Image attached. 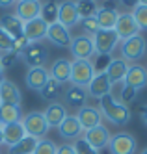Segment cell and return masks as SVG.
Masks as SVG:
<instances>
[{
	"label": "cell",
	"instance_id": "30",
	"mask_svg": "<svg viewBox=\"0 0 147 154\" xmlns=\"http://www.w3.org/2000/svg\"><path fill=\"white\" fill-rule=\"evenodd\" d=\"M36 145H37V139H36V137L24 136V137L17 143V145L9 147L8 150H9V154H32L34 149H36Z\"/></svg>",
	"mask_w": 147,
	"mask_h": 154
},
{
	"label": "cell",
	"instance_id": "19",
	"mask_svg": "<svg viewBox=\"0 0 147 154\" xmlns=\"http://www.w3.org/2000/svg\"><path fill=\"white\" fill-rule=\"evenodd\" d=\"M127 69H129V63L123 60V58H112V61L108 63V67H106V76H108V80L110 84L114 85V84H121L123 80H125V74H127Z\"/></svg>",
	"mask_w": 147,
	"mask_h": 154
},
{
	"label": "cell",
	"instance_id": "36",
	"mask_svg": "<svg viewBox=\"0 0 147 154\" xmlns=\"http://www.w3.org/2000/svg\"><path fill=\"white\" fill-rule=\"evenodd\" d=\"M11 50H13V37L0 28V52L6 54V52H11Z\"/></svg>",
	"mask_w": 147,
	"mask_h": 154
},
{
	"label": "cell",
	"instance_id": "14",
	"mask_svg": "<svg viewBox=\"0 0 147 154\" xmlns=\"http://www.w3.org/2000/svg\"><path fill=\"white\" fill-rule=\"evenodd\" d=\"M88 89V95L91 98H103L104 95L112 93V84L108 80L106 72H95V76L91 78V82H89V85L86 87Z\"/></svg>",
	"mask_w": 147,
	"mask_h": 154
},
{
	"label": "cell",
	"instance_id": "34",
	"mask_svg": "<svg viewBox=\"0 0 147 154\" xmlns=\"http://www.w3.org/2000/svg\"><path fill=\"white\" fill-rule=\"evenodd\" d=\"M132 19L136 20V24L140 30H147V6L138 4L132 9Z\"/></svg>",
	"mask_w": 147,
	"mask_h": 154
},
{
	"label": "cell",
	"instance_id": "3",
	"mask_svg": "<svg viewBox=\"0 0 147 154\" xmlns=\"http://www.w3.org/2000/svg\"><path fill=\"white\" fill-rule=\"evenodd\" d=\"M93 76H95V71L89 60H73L71 61V78H69L71 85H78L86 89Z\"/></svg>",
	"mask_w": 147,
	"mask_h": 154
},
{
	"label": "cell",
	"instance_id": "1",
	"mask_svg": "<svg viewBox=\"0 0 147 154\" xmlns=\"http://www.w3.org/2000/svg\"><path fill=\"white\" fill-rule=\"evenodd\" d=\"M99 112L103 113V117H106L112 125L116 126H125L130 121V109L129 106L121 104L119 100H116L114 95L108 93L99 100Z\"/></svg>",
	"mask_w": 147,
	"mask_h": 154
},
{
	"label": "cell",
	"instance_id": "6",
	"mask_svg": "<svg viewBox=\"0 0 147 154\" xmlns=\"http://www.w3.org/2000/svg\"><path fill=\"white\" fill-rule=\"evenodd\" d=\"M19 58L24 61L30 69L45 67V61H47V58H49V50H47V47H45L41 41H37V43H30V45L21 52Z\"/></svg>",
	"mask_w": 147,
	"mask_h": 154
},
{
	"label": "cell",
	"instance_id": "48",
	"mask_svg": "<svg viewBox=\"0 0 147 154\" xmlns=\"http://www.w3.org/2000/svg\"><path fill=\"white\" fill-rule=\"evenodd\" d=\"M138 2H140L142 6H147V0H138Z\"/></svg>",
	"mask_w": 147,
	"mask_h": 154
},
{
	"label": "cell",
	"instance_id": "46",
	"mask_svg": "<svg viewBox=\"0 0 147 154\" xmlns=\"http://www.w3.org/2000/svg\"><path fill=\"white\" fill-rule=\"evenodd\" d=\"M140 117H142V121H143V125L147 126V106H142V108H140Z\"/></svg>",
	"mask_w": 147,
	"mask_h": 154
},
{
	"label": "cell",
	"instance_id": "45",
	"mask_svg": "<svg viewBox=\"0 0 147 154\" xmlns=\"http://www.w3.org/2000/svg\"><path fill=\"white\" fill-rule=\"evenodd\" d=\"M101 8H104V9H117L116 8V0H103V6Z\"/></svg>",
	"mask_w": 147,
	"mask_h": 154
},
{
	"label": "cell",
	"instance_id": "23",
	"mask_svg": "<svg viewBox=\"0 0 147 154\" xmlns=\"http://www.w3.org/2000/svg\"><path fill=\"white\" fill-rule=\"evenodd\" d=\"M50 78L49 71L45 67H36V69H28L26 72V85L28 89H34V91H41V87L47 84V80Z\"/></svg>",
	"mask_w": 147,
	"mask_h": 154
},
{
	"label": "cell",
	"instance_id": "33",
	"mask_svg": "<svg viewBox=\"0 0 147 154\" xmlns=\"http://www.w3.org/2000/svg\"><path fill=\"white\" fill-rule=\"evenodd\" d=\"M56 150H58L56 143L47 139V137H43V139H37V145H36L32 154H56Z\"/></svg>",
	"mask_w": 147,
	"mask_h": 154
},
{
	"label": "cell",
	"instance_id": "44",
	"mask_svg": "<svg viewBox=\"0 0 147 154\" xmlns=\"http://www.w3.org/2000/svg\"><path fill=\"white\" fill-rule=\"evenodd\" d=\"M17 4V0H0V8L2 9H8V8H13Z\"/></svg>",
	"mask_w": 147,
	"mask_h": 154
},
{
	"label": "cell",
	"instance_id": "16",
	"mask_svg": "<svg viewBox=\"0 0 147 154\" xmlns=\"http://www.w3.org/2000/svg\"><path fill=\"white\" fill-rule=\"evenodd\" d=\"M47 30H49V24L45 23L41 17H37V19H34V20L24 23L22 35H24L30 43H37V41H41V39L47 37Z\"/></svg>",
	"mask_w": 147,
	"mask_h": 154
},
{
	"label": "cell",
	"instance_id": "12",
	"mask_svg": "<svg viewBox=\"0 0 147 154\" xmlns=\"http://www.w3.org/2000/svg\"><path fill=\"white\" fill-rule=\"evenodd\" d=\"M125 85L132 87V89H143V87H147V69L142 67V65L134 63V65H129L127 69V74H125Z\"/></svg>",
	"mask_w": 147,
	"mask_h": 154
},
{
	"label": "cell",
	"instance_id": "51",
	"mask_svg": "<svg viewBox=\"0 0 147 154\" xmlns=\"http://www.w3.org/2000/svg\"><path fill=\"white\" fill-rule=\"evenodd\" d=\"M2 71H4V69H2V61H0V72H2Z\"/></svg>",
	"mask_w": 147,
	"mask_h": 154
},
{
	"label": "cell",
	"instance_id": "13",
	"mask_svg": "<svg viewBox=\"0 0 147 154\" xmlns=\"http://www.w3.org/2000/svg\"><path fill=\"white\" fill-rule=\"evenodd\" d=\"M39 13H41V2L39 0H17L15 15L22 20V23H28V20L37 19Z\"/></svg>",
	"mask_w": 147,
	"mask_h": 154
},
{
	"label": "cell",
	"instance_id": "18",
	"mask_svg": "<svg viewBox=\"0 0 147 154\" xmlns=\"http://www.w3.org/2000/svg\"><path fill=\"white\" fill-rule=\"evenodd\" d=\"M58 132H60V136H62L65 141H75V139L80 137L82 126H80V123H78L76 115H67V117L63 119V123L58 126Z\"/></svg>",
	"mask_w": 147,
	"mask_h": 154
},
{
	"label": "cell",
	"instance_id": "11",
	"mask_svg": "<svg viewBox=\"0 0 147 154\" xmlns=\"http://www.w3.org/2000/svg\"><path fill=\"white\" fill-rule=\"evenodd\" d=\"M76 119L80 123L82 130H86V132L99 126V125H103V113L93 106H82L76 113Z\"/></svg>",
	"mask_w": 147,
	"mask_h": 154
},
{
	"label": "cell",
	"instance_id": "32",
	"mask_svg": "<svg viewBox=\"0 0 147 154\" xmlns=\"http://www.w3.org/2000/svg\"><path fill=\"white\" fill-rule=\"evenodd\" d=\"M97 2L95 0H78L76 2V11H78V17L80 19H86V17H93L97 13Z\"/></svg>",
	"mask_w": 147,
	"mask_h": 154
},
{
	"label": "cell",
	"instance_id": "10",
	"mask_svg": "<svg viewBox=\"0 0 147 154\" xmlns=\"http://www.w3.org/2000/svg\"><path fill=\"white\" fill-rule=\"evenodd\" d=\"M114 32L117 34L119 41H125V39H129L132 35L140 34V28L136 24V20L132 19V13H119V19H117V23H116Z\"/></svg>",
	"mask_w": 147,
	"mask_h": 154
},
{
	"label": "cell",
	"instance_id": "39",
	"mask_svg": "<svg viewBox=\"0 0 147 154\" xmlns=\"http://www.w3.org/2000/svg\"><path fill=\"white\" fill-rule=\"evenodd\" d=\"M110 61H112V58H110V56H103V54H97L95 63H91V65H93V71H95V72H104Z\"/></svg>",
	"mask_w": 147,
	"mask_h": 154
},
{
	"label": "cell",
	"instance_id": "38",
	"mask_svg": "<svg viewBox=\"0 0 147 154\" xmlns=\"http://www.w3.org/2000/svg\"><path fill=\"white\" fill-rule=\"evenodd\" d=\"M80 24H82V30L86 32L88 35H93L95 32L99 30V24H97V19H95V15H93V17L80 19Z\"/></svg>",
	"mask_w": 147,
	"mask_h": 154
},
{
	"label": "cell",
	"instance_id": "41",
	"mask_svg": "<svg viewBox=\"0 0 147 154\" xmlns=\"http://www.w3.org/2000/svg\"><path fill=\"white\" fill-rule=\"evenodd\" d=\"M19 56L13 52H6V54H0V61H2V69H9V67H13V65L17 63Z\"/></svg>",
	"mask_w": 147,
	"mask_h": 154
},
{
	"label": "cell",
	"instance_id": "49",
	"mask_svg": "<svg viewBox=\"0 0 147 154\" xmlns=\"http://www.w3.org/2000/svg\"><path fill=\"white\" fill-rule=\"evenodd\" d=\"M2 82H4V74H2V72H0V84H2Z\"/></svg>",
	"mask_w": 147,
	"mask_h": 154
},
{
	"label": "cell",
	"instance_id": "31",
	"mask_svg": "<svg viewBox=\"0 0 147 154\" xmlns=\"http://www.w3.org/2000/svg\"><path fill=\"white\" fill-rule=\"evenodd\" d=\"M39 93H41V97L45 98V100H58V97L62 93V84L56 82L54 78H49L47 84L41 87Z\"/></svg>",
	"mask_w": 147,
	"mask_h": 154
},
{
	"label": "cell",
	"instance_id": "37",
	"mask_svg": "<svg viewBox=\"0 0 147 154\" xmlns=\"http://www.w3.org/2000/svg\"><path fill=\"white\" fill-rule=\"evenodd\" d=\"M136 95H138L136 89H132V87H129V85H123L121 95H119V102L127 106V104H130V102L136 100Z\"/></svg>",
	"mask_w": 147,
	"mask_h": 154
},
{
	"label": "cell",
	"instance_id": "22",
	"mask_svg": "<svg viewBox=\"0 0 147 154\" xmlns=\"http://www.w3.org/2000/svg\"><path fill=\"white\" fill-rule=\"evenodd\" d=\"M24 136H26V132H24L22 123H6V125H2V137H4V143L8 147L17 145Z\"/></svg>",
	"mask_w": 147,
	"mask_h": 154
},
{
	"label": "cell",
	"instance_id": "17",
	"mask_svg": "<svg viewBox=\"0 0 147 154\" xmlns=\"http://www.w3.org/2000/svg\"><path fill=\"white\" fill-rule=\"evenodd\" d=\"M47 39L52 43V45L60 47V48H65L71 45V34L65 26H62L60 23H52L49 24V30H47Z\"/></svg>",
	"mask_w": 147,
	"mask_h": 154
},
{
	"label": "cell",
	"instance_id": "28",
	"mask_svg": "<svg viewBox=\"0 0 147 154\" xmlns=\"http://www.w3.org/2000/svg\"><path fill=\"white\" fill-rule=\"evenodd\" d=\"M0 28L11 37H17V35H22V30H24V23L17 17V15H2L0 17Z\"/></svg>",
	"mask_w": 147,
	"mask_h": 154
},
{
	"label": "cell",
	"instance_id": "5",
	"mask_svg": "<svg viewBox=\"0 0 147 154\" xmlns=\"http://www.w3.org/2000/svg\"><path fill=\"white\" fill-rule=\"evenodd\" d=\"M91 39H93L95 54H103V56H110L121 43L114 30H97Z\"/></svg>",
	"mask_w": 147,
	"mask_h": 154
},
{
	"label": "cell",
	"instance_id": "21",
	"mask_svg": "<svg viewBox=\"0 0 147 154\" xmlns=\"http://www.w3.org/2000/svg\"><path fill=\"white\" fill-rule=\"evenodd\" d=\"M21 89L11 80L4 78V82L0 84V104H21Z\"/></svg>",
	"mask_w": 147,
	"mask_h": 154
},
{
	"label": "cell",
	"instance_id": "8",
	"mask_svg": "<svg viewBox=\"0 0 147 154\" xmlns=\"http://www.w3.org/2000/svg\"><path fill=\"white\" fill-rule=\"evenodd\" d=\"M69 48H71V54H73L75 60H91V56L95 54L91 35H76V37H73Z\"/></svg>",
	"mask_w": 147,
	"mask_h": 154
},
{
	"label": "cell",
	"instance_id": "2",
	"mask_svg": "<svg viewBox=\"0 0 147 154\" xmlns=\"http://www.w3.org/2000/svg\"><path fill=\"white\" fill-rule=\"evenodd\" d=\"M119 50H121V58L125 61H138L147 52V41L143 35L136 34V35H132L125 41H121Z\"/></svg>",
	"mask_w": 147,
	"mask_h": 154
},
{
	"label": "cell",
	"instance_id": "29",
	"mask_svg": "<svg viewBox=\"0 0 147 154\" xmlns=\"http://www.w3.org/2000/svg\"><path fill=\"white\" fill-rule=\"evenodd\" d=\"M58 6H60V2H56V0H49V2L41 4V13H39V17L47 24L58 23Z\"/></svg>",
	"mask_w": 147,
	"mask_h": 154
},
{
	"label": "cell",
	"instance_id": "20",
	"mask_svg": "<svg viewBox=\"0 0 147 154\" xmlns=\"http://www.w3.org/2000/svg\"><path fill=\"white\" fill-rule=\"evenodd\" d=\"M50 78H54L56 82H60L62 85L69 82L71 78V60H65V58H58L52 65H50Z\"/></svg>",
	"mask_w": 147,
	"mask_h": 154
},
{
	"label": "cell",
	"instance_id": "43",
	"mask_svg": "<svg viewBox=\"0 0 147 154\" xmlns=\"http://www.w3.org/2000/svg\"><path fill=\"white\" fill-rule=\"evenodd\" d=\"M119 4H121V6H125V8H132V9H134L140 2H138V0H119Z\"/></svg>",
	"mask_w": 147,
	"mask_h": 154
},
{
	"label": "cell",
	"instance_id": "7",
	"mask_svg": "<svg viewBox=\"0 0 147 154\" xmlns=\"http://www.w3.org/2000/svg\"><path fill=\"white\" fill-rule=\"evenodd\" d=\"M136 139L129 132H121V134H114L110 137L108 150L110 154H136Z\"/></svg>",
	"mask_w": 147,
	"mask_h": 154
},
{
	"label": "cell",
	"instance_id": "4",
	"mask_svg": "<svg viewBox=\"0 0 147 154\" xmlns=\"http://www.w3.org/2000/svg\"><path fill=\"white\" fill-rule=\"evenodd\" d=\"M22 126H24V132L26 136H32L36 139H43L45 134L49 132V123L47 119H45V113L43 112H30L22 117Z\"/></svg>",
	"mask_w": 147,
	"mask_h": 154
},
{
	"label": "cell",
	"instance_id": "9",
	"mask_svg": "<svg viewBox=\"0 0 147 154\" xmlns=\"http://www.w3.org/2000/svg\"><path fill=\"white\" fill-rule=\"evenodd\" d=\"M78 20H80V17H78V11H76V2H73V0H63V2H60V6H58V23L69 30L75 24H78Z\"/></svg>",
	"mask_w": 147,
	"mask_h": 154
},
{
	"label": "cell",
	"instance_id": "15",
	"mask_svg": "<svg viewBox=\"0 0 147 154\" xmlns=\"http://www.w3.org/2000/svg\"><path fill=\"white\" fill-rule=\"evenodd\" d=\"M110 137H112L110 130H108L106 126H103V125H99V126H95V128H91V130H88L86 134H84V139H86L95 150L106 149L108 143H110Z\"/></svg>",
	"mask_w": 147,
	"mask_h": 154
},
{
	"label": "cell",
	"instance_id": "35",
	"mask_svg": "<svg viewBox=\"0 0 147 154\" xmlns=\"http://www.w3.org/2000/svg\"><path fill=\"white\" fill-rule=\"evenodd\" d=\"M71 145H73V149H75L76 154H99V150H95L91 145H89V143L84 139V136L75 139V143H71Z\"/></svg>",
	"mask_w": 147,
	"mask_h": 154
},
{
	"label": "cell",
	"instance_id": "24",
	"mask_svg": "<svg viewBox=\"0 0 147 154\" xmlns=\"http://www.w3.org/2000/svg\"><path fill=\"white\" fill-rule=\"evenodd\" d=\"M63 100H65L67 106H73V108H78V109H80L82 106H86L88 91L84 89V87L71 85L69 89H65V93H63Z\"/></svg>",
	"mask_w": 147,
	"mask_h": 154
},
{
	"label": "cell",
	"instance_id": "42",
	"mask_svg": "<svg viewBox=\"0 0 147 154\" xmlns=\"http://www.w3.org/2000/svg\"><path fill=\"white\" fill-rule=\"evenodd\" d=\"M56 154H76V152H75V149H73L71 143H63V145H60V147H58Z\"/></svg>",
	"mask_w": 147,
	"mask_h": 154
},
{
	"label": "cell",
	"instance_id": "40",
	"mask_svg": "<svg viewBox=\"0 0 147 154\" xmlns=\"http://www.w3.org/2000/svg\"><path fill=\"white\" fill-rule=\"evenodd\" d=\"M30 45V41L24 37V35H17V37H13V54H17V56H21V52L24 50L26 47Z\"/></svg>",
	"mask_w": 147,
	"mask_h": 154
},
{
	"label": "cell",
	"instance_id": "47",
	"mask_svg": "<svg viewBox=\"0 0 147 154\" xmlns=\"http://www.w3.org/2000/svg\"><path fill=\"white\" fill-rule=\"evenodd\" d=\"M4 143V137H2V125H0V145Z\"/></svg>",
	"mask_w": 147,
	"mask_h": 154
},
{
	"label": "cell",
	"instance_id": "26",
	"mask_svg": "<svg viewBox=\"0 0 147 154\" xmlns=\"http://www.w3.org/2000/svg\"><path fill=\"white\" fill-rule=\"evenodd\" d=\"M95 19H97L99 30H114L117 19H119V11H117V9H104V8H99L97 13H95Z\"/></svg>",
	"mask_w": 147,
	"mask_h": 154
},
{
	"label": "cell",
	"instance_id": "25",
	"mask_svg": "<svg viewBox=\"0 0 147 154\" xmlns=\"http://www.w3.org/2000/svg\"><path fill=\"white\" fill-rule=\"evenodd\" d=\"M67 115L69 113H67L65 106L60 104V102H52V104L47 106V109H45V119H47L49 126H54V128H58Z\"/></svg>",
	"mask_w": 147,
	"mask_h": 154
},
{
	"label": "cell",
	"instance_id": "50",
	"mask_svg": "<svg viewBox=\"0 0 147 154\" xmlns=\"http://www.w3.org/2000/svg\"><path fill=\"white\" fill-rule=\"evenodd\" d=\"M140 154H147V149H143V150H142V152H140Z\"/></svg>",
	"mask_w": 147,
	"mask_h": 154
},
{
	"label": "cell",
	"instance_id": "27",
	"mask_svg": "<svg viewBox=\"0 0 147 154\" xmlns=\"http://www.w3.org/2000/svg\"><path fill=\"white\" fill-rule=\"evenodd\" d=\"M21 104H0V125L6 123H21L22 121Z\"/></svg>",
	"mask_w": 147,
	"mask_h": 154
}]
</instances>
